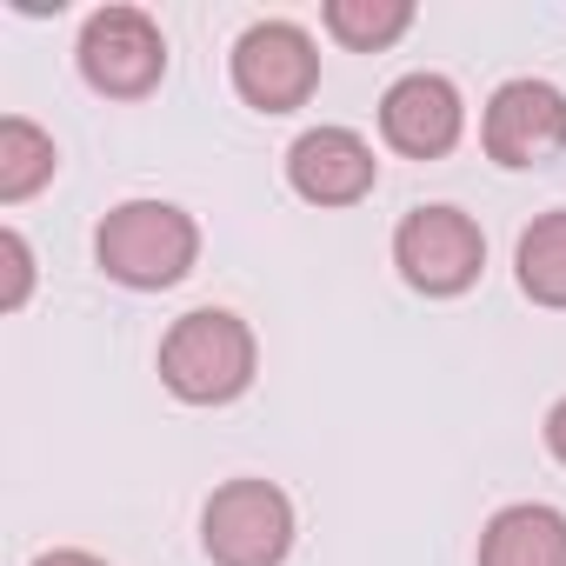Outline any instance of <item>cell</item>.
<instances>
[{"instance_id": "6da1fadb", "label": "cell", "mask_w": 566, "mask_h": 566, "mask_svg": "<svg viewBox=\"0 0 566 566\" xmlns=\"http://www.w3.org/2000/svg\"><path fill=\"white\" fill-rule=\"evenodd\" d=\"M160 380L187 400V407H220L240 400L253 380V334L240 314L227 307H200L180 314L160 340Z\"/></svg>"}, {"instance_id": "7a4b0ae2", "label": "cell", "mask_w": 566, "mask_h": 566, "mask_svg": "<svg viewBox=\"0 0 566 566\" xmlns=\"http://www.w3.org/2000/svg\"><path fill=\"white\" fill-rule=\"evenodd\" d=\"M94 253H101V266L120 280V287L154 294V287H174V280L193 266L200 227H193V213H180L167 200H127V207H114L101 220Z\"/></svg>"}, {"instance_id": "3957f363", "label": "cell", "mask_w": 566, "mask_h": 566, "mask_svg": "<svg viewBox=\"0 0 566 566\" xmlns=\"http://www.w3.org/2000/svg\"><path fill=\"white\" fill-rule=\"evenodd\" d=\"M200 539L213 566H280L294 546V500L273 480H227L200 513Z\"/></svg>"}, {"instance_id": "277c9868", "label": "cell", "mask_w": 566, "mask_h": 566, "mask_svg": "<svg viewBox=\"0 0 566 566\" xmlns=\"http://www.w3.org/2000/svg\"><path fill=\"white\" fill-rule=\"evenodd\" d=\"M394 260L407 273V287L447 301V294H467L480 266H486V240L480 227L460 213V207H413L394 233Z\"/></svg>"}, {"instance_id": "5b68a950", "label": "cell", "mask_w": 566, "mask_h": 566, "mask_svg": "<svg viewBox=\"0 0 566 566\" xmlns=\"http://www.w3.org/2000/svg\"><path fill=\"white\" fill-rule=\"evenodd\" d=\"M233 87L260 114H294L321 87V54H314L307 28H294V21H260V28H247L233 41Z\"/></svg>"}, {"instance_id": "8992f818", "label": "cell", "mask_w": 566, "mask_h": 566, "mask_svg": "<svg viewBox=\"0 0 566 566\" xmlns=\"http://www.w3.org/2000/svg\"><path fill=\"white\" fill-rule=\"evenodd\" d=\"M81 74H87V87L134 101L167 74V41L140 8H101L81 28Z\"/></svg>"}, {"instance_id": "52a82bcc", "label": "cell", "mask_w": 566, "mask_h": 566, "mask_svg": "<svg viewBox=\"0 0 566 566\" xmlns=\"http://www.w3.org/2000/svg\"><path fill=\"white\" fill-rule=\"evenodd\" d=\"M480 140L500 167H546L566 154V94L553 81H506L486 101Z\"/></svg>"}, {"instance_id": "ba28073f", "label": "cell", "mask_w": 566, "mask_h": 566, "mask_svg": "<svg viewBox=\"0 0 566 566\" xmlns=\"http://www.w3.org/2000/svg\"><path fill=\"white\" fill-rule=\"evenodd\" d=\"M467 127V107H460V87L447 74H407L387 87L380 101V134L394 154H413V160H440Z\"/></svg>"}, {"instance_id": "9c48e42d", "label": "cell", "mask_w": 566, "mask_h": 566, "mask_svg": "<svg viewBox=\"0 0 566 566\" xmlns=\"http://www.w3.org/2000/svg\"><path fill=\"white\" fill-rule=\"evenodd\" d=\"M374 174H380V160L354 127H314L287 147V180L314 207H354L374 187Z\"/></svg>"}, {"instance_id": "30bf717a", "label": "cell", "mask_w": 566, "mask_h": 566, "mask_svg": "<svg viewBox=\"0 0 566 566\" xmlns=\"http://www.w3.org/2000/svg\"><path fill=\"white\" fill-rule=\"evenodd\" d=\"M480 566H566V513L539 500L500 506L480 533Z\"/></svg>"}, {"instance_id": "8fae6325", "label": "cell", "mask_w": 566, "mask_h": 566, "mask_svg": "<svg viewBox=\"0 0 566 566\" xmlns=\"http://www.w3.org/2000/svg\"><path fill=\"white\" fill-rule=\"evenodd\" d=\"M54 167H61V154H54V140H48L34 120H21V114L0 120V200L41 193V187L54 180Z\"/></svg>"}, {"instance_id": "7c38bea8", "label": "cell", "mask_w": 566, "mask_h": 566, "mask_svg": "<svg viewBox=\"0 0 566 566\" xmlns=\"http://www.w3.org/2000/svg\"><path fill=\"white\" fill-rule=\"evenodd\" d=\"M520 287L539 307H566V207L559 213H539L520 233Z\"/></svg>"}, {"instance_id": "4fadbf2b", "label": "cell", "mask_w": 566, "mask_h": 566, "mask_svg": "<svg viewBox=\"0 0 566 566\" xmlns=\"http://www.w3.org/2000/svg\"><path fill=\"white\" fill-rule=\"evenodd\" d=\"M327 28H334V41L374 54L413 28V0H327Z\"/></svg>"}, {"instance_id": "5bb4252c", "label": "cell", "mask_w": 566, "mask_h": 566, "mask_svg": "<svg viewBox=\"0 0 566 566\" xmlns=\"http://www.w3.org/2000/svg\"><path fill=\"white\" fill-rule=\"evenodd\" d=\"M0 253H8V294H0V307H21L28 287H34V253H28V240H21L14 227L0 233Z\"/></svg>"}, {"instance_id": "9a60e30c", "label": "cell", "mask_w": 566, "mask_h": 566, "mask_svg": "<svg viewBox=\"0 0 566 566\" xmlns=\"http://www.w3.org/2000/svg\"><path fill=\"white\" fill-rule=\"evenodd\" d=\"M546 447H553V460L566 467V400H559V407L546 413Z\"/></svg>"}, {"instance_id": "2e32d148", "label": "cell", "mask_w": 566, "mask_h": 566, "mask_svg": "<svg viewBox=\"0 0 566 566\" xmlns=\"http://www.w3.org/2000/svg\"><path fill=\"white\" fill-rule=\"evenodd\" d=\"M34 566H107V559H94V553H74V546H67V553H41Z\"/></svg>"}]
</instances>
